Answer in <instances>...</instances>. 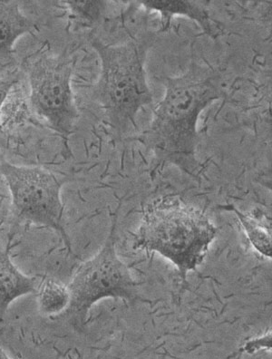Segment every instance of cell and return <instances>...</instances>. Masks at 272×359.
<instances>
[{"mask_svg": "<svg viewBox=\"0 0 272 359\" xmlns=\"http://www.w3.org/2000/svg\"><path fill=\"white\" fill-rule=\"evenodd\" d=\"M217 233L218 229L199 210L178 203H163L145 213L134 247L169 259L185 283L188 272L203 262Z\"/></svg>", "mask_w": 272, "mask_h": 359, "instance_id": "6da1fadb", "label": "cell"}, {"mask_svg": "<svg viewBox=\"0 0 272 359\" xmlns=\"http://www.w3.org/2000/svg\"><path fill=\"white\" fill-rule=\"evenodd\" d=\"M116 226L117 215H114L104 247L97 255L79 266L68 284L70 304L67 309L81 326L85 325L93 305L99 300H142L139 295L141 284L135 280L128 266L117 255Z\"/></svg>", "mask_w": 272, "mask_h": 359, "instance_id": "7a4b0ae2", "label": "cell"}, {"mask_svg": "<svg viewBox=\"0 0 272 359\" xmlns=\"http://www.w3.org/2000/svg\"><path fill=\"white\" fill-rule=\"evenodd\" d=\"M0 172L11 191L12 203L20 217L53 229L71 250L63 226L61 190L64 180L42 167L21 166L2 161Z\"/></svg>", "mask_w": 272, "mask_h": 359, "instance_id": "3957f363", "label": "cell"}, {"mask_svg": "<svg viewBox=\"0 0 272 359\" xmlns=\"http://www.w3.org/2000/svg\"><path fill=\"white\" fill-rule=\"evenodd\" d=\"M27 73L31 109L49 128L62 135L69 134L79 116L71 88L69 62L44 55L30 64Z\"/></svg>", "mask_w": 272, "mask_h": 359, "instance_id": "277c9868", "label": "cell"}, {"mask_svg": "<svg viewBox=\"0 0 272 359\" xmlns=\"http://www.w3.org/2000/svg\"><path fill=\"white\" fill-rule=\"evenodd\" d=\"M104 67V91L114 107L132 110L147 97L143 76L135 57L114 60L112 52L102 49Z\"/></svg>", "mask_w": 272, "mask_h": 359, "instance_id": "5b68a950", "label": "cell"}, {"mask_svg": "<svg viewBox=\"0 0 272 359\" xmlns=\"http://www.w3.org/2000/svg\"><path fill=\"white\" fill-rule=\"evenodd\" d=\"M11 241L0 249V320L15 299L36 292V278L25 275L15 267L9 255Z\"/></svg>", "mask_w": 272, "mask_h": 359, "instance_id": "8992f818", "label": "cell"}, {"mask_svg": "<svg viewBox=\"0 0 272 359\" xmlns=\"http://www.w3.org/2000/svg\"><path fill=\"white\" fill-rule=\"evenodd\" d=\"M36 29V24L21 11L18 2L0 0V62L11 60L18 39Z\"/></svg>", "mask_w": 272, "mask_h": 359, "instance_id": "52a82bcc", "label": "cell"}, {"mask_svg": "<svg viewBox=\"0 0 272 359\" xmlns=\"http://www.w3.org/2000/svg\"><path fill=\"white\" fill-rule=\"evenodd\" d=\"M40 312L45 316L57 315L70 304L68 287L53 278H46L36 289Z\"/></svg>", "mask_w": 272, "mask_h": 359, "instance_id": "ba28073f", "label": "cell"}, {"mask_svg": "<svg viewBox=\"0 0 272 359\" xmlns=\"http://www.w3.org/2000/svg\"><path fill=\"white\" fill-rule=\"evenodd\" d=\"M238 215L243 227L246 231L247 236L261 255L271 258V227L268 228V224L261 221V219L256 217V216H250L243 215L239 210L231 208Z\"/></svg>", "mask_w": 272, "mask_h": 359, "instance_id": "9c48e42d", "label": "cell"}, {"mask_svg": "<svg viewBox=\"0 0 272 359\" xmlns=\"http://www.w3.org/2000/svg\"><path fill=\"white\" fill-rule=\"evenodd\" d=\"M17 81L18 77L15 76L0 77V132L3 131L1 121L3 104H4L11 90Z\"/></svg>", "mask_w": 272, "mask_h": 359, "instance_id": "30bf717a", "label": "cell"}, {"mask_svg": "<svg viewBox=\"0 0 272 359\" xmlns=\"http://www.w3.org/2000/svg\"><path fill=\"white\" fill-rule=\"evenodd\" d=\"M262 348H271V333H266L264 336L254 340H250L244 346V351L253 354Z\"/></svg>", "mask_w": 272, "mask_h": 359, "instance_id": "8fae6325", "label": "cell"}, {"mask_svg": "<svg viewBox=\"0 0 272 359\" xmlns=\"http://www.w3.org/2000/svg\"><path fill=\"white\" fill-rule=\"evenodd\" d=\"M11 358L8 355V353L4 351L2 348H0V359H8Z\"/></svg>", "mask_w": 272, "mask_h": 359, "instance_id": "7c38bea8", "label": "cell"}]
</instances>
